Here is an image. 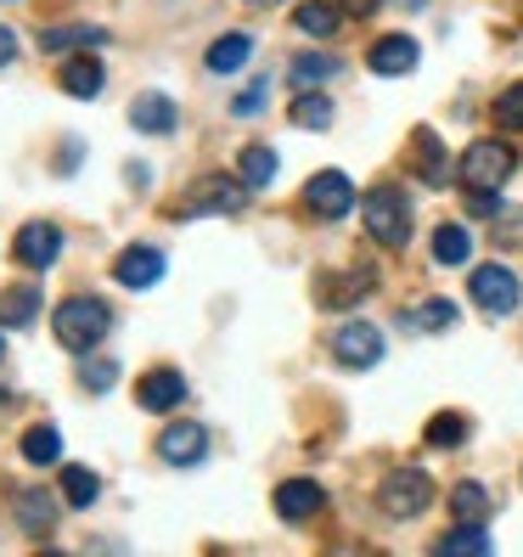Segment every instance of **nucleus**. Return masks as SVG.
<instances>
[{"label":"nucleus","instance_id":"nucleus-1","mask_svg":"<svg viewBox=\"0 0 523 557\" xmlns=\"http://www.w3.org/2000/svg\"><path fill=\"white\" fill-rule=\"evenodd\" d=\"M108 326H113V310H108L102 299H62L57 315H51L57 344H62V349H79V355L102 344Z\"/></svg>","mask_w":523,"mask_h":557},{"label":"nucleus","instance_id":"nucleus-2","mask_svg":"<svg viewBox=\"0 0 523 557\" xmlns=\"http://www.w3.org/2000/svg\"><path fill=\"white\" fill-rule=\"evenodd\" d=\"M248 181L237 175H203V181H191V191H186V203H180V220H203V214H242V203H248Z\"/></svg>","mask_w":523,"mask_h":557},{"label":"nucleus","instance_id":"nucleus-3","mask_svg":"<svg viewBox=\"0 0 523 557\" xmlns=\"http://www.w3.org/2000/svg\"><path fill=\"white\" fill-rule=\"evenodd\" d=\"M361 220H366L372 243H383V248H406V237H411V209H406V198H400L395 186H377V191H366Z\"/></svg>","mask_w":523,"mask_h":557},{"label":"nucleus","instance_id":"nucleus-4","mask_svg":"<svg viewBox=\"0 0 523 557\" xmlns=\"http://www.w3.org/2000/svg\"><path fill=\"white\" fill-rule=\"evenodd\" d=\"M512 147L507 141H473L468 152H462V170H456V175H462V186L468 191H501L507 186V175H512Z\"/></svg>","mask_w":523,"mask_h":557},{"label":"nucleus","instance_id":"nucleus-5","mask_svg":"<svg viewBox=\"0 0 523 557\" xmlns=\"http://www.w3.org/2000/svg\"><path fill=\"white\" fill-rule=\"evenodd\" d=\"M383 512L388 518H416V512H428V502H434V479L422 473V468H395L383 479Z\"/></svg>","mask_w":523,"mask_h":557},{"label":"nucleus","instance_id":"nucleus-6","mask_svg":"<svg viewBox=\"0 0 523 557\" xmlns=\"http://www.w3.org/2000/svg\"><path fill=\"white\" fill-rule=\"evenodd\" d=\"M468 287H473V305H478L484 315H512L518 299H523V287H518V276H512L507 265H478Z\"/></svg>","mask_w":523,"mask_h":557},{"label":"nucleus","instance_id":"nucleus-7","mask_svg":"<svg viewBox=\"0 0 523 557\" xmlns=\"http://www.w3.org/2000/svg\"><path fill=\"white\" fill-rule=\"evenodd\" d=\"M304 209L321 214V220H344V214L354 209V186H349V175H344V170H321V175H310V186H304Z\"/></svg>","mask_w":523,"mask_h":557},{"label":"nucleus","instance_id":"nucleus-8","mask_svg":"<svg viewBox=\"0 0 523 557\" xmlns=\"http://www.w3.org/2000/svg\"><path fill=\"white\" fill-rule=\"evenodd\" d=\"M333 355H338V367H377L383 360V333L377 326H366V321H349V326H338L333 333Z\"/></svg>","mask_w":523,"mask_h":557},{"label":"nucleus","instance_id":"nucleus-9","mask_svg":"<svg viewBox=\"0 0 523 557\" xmlns=\"http://www.w3.org/2000/svg\"><path fill=\"white\" fill-rule=\"evenodd\" d=\"M12 253H17V265L46 271V265H57V259H62V232H57L51 220H28L23 232H17V243H12Z\"/></svg>","mask_w":523,"mask_h":557},{"label":"nucleus","instance_id":"nucleus-10","mask_svg":"<svg viewBox=\"0 0 523 557\" xmlns=\"http://www.w3.org/2000/svg\"><path fill=\"white\" fill-rule=\"evenodd\" d=\"M203 450H209V434L198 429V422H170V429L158 434V456L170 468H191V462H203Z\"/></svg>","mask_w":523,"mask_h":557},{"label":"nucleus","instance_id":"nucleus-11","mask_svg":"<svg viewBox=\"0 0 523 557\" xmlns=\"http://www.w3.org/2000/svg\"><path fill=\"white\" fill-rule=\"evenodd\" d=\"M136 400H141V411H175V406L186 400V377H180L175 367H152V372L136 383Z\"/></svg>","mask_w":523,"mask_h":557},{"label":"nucleus","instance_id":"nucleus-12","mask_svg":"<svg viewBox=\"0 0 523 557\" xmlns=\"http://www.w3.org/2000/svg\"><path fill=\"white\" fill-rule=\"evenodd\" d=\"M326 507V490L315 484V479H287V484H276V512L287 518V523H304V518H315Z\"/></svg>","mask_w":523,"mask_h":557},{"label":"nucleus","instance_id":"nucleus-13","mask_svg":"<svg viewBox=\"0 0 523 557\" xmlns=\"http://www.w3.org/2000/svg\"><path fill=\"white\" fill-rule=\"evenodd\" d=\"M113 276H119V287H152V282L163 276V253L147 248V243L124 248V253L113 259Z\"/></svg>","mask_w":523,"mask_h":557},{"label":"nucleus","instance_id":"nucleus-14","mask_svg":"<svg viewBox=\"0 0 523 557\" xmlns=\"http://www.w3.org/2000/svg\"><path fill=\"white\" fill-rule=\"evenodd\" d=\"M129 124L147 129V136H170L175 129V102L163 90H141L136 102H129Z\"/></svg>","mask_w":523,"mask_h":557},{"label":"nucleus","instance_id":"nucleus-15","mask_svg":"<svg viewBox=\"0 0 523 557\" xmlns=\"http://www.w3.org/2000/svg\"><path fill=\"white\" fill-rule=\"evenodd\" d=\"M416 57H422V51H416L411 35H388V40L372 46L366 62H372V74H388V79H395V74H411V69H416Z\"/></svg>","mask_w":523,"mask_h":557},{"label":"nucleus","instance_id":"nucleus-16","mask_svg":"<svg viewBox=\"0 0 523 557\" xmlns=\"http://www.w3.org/2000/svg\"><path fill=\"white\" fill-rule=\"evenodd\" d=\"M57 79H62V90H69V96H85V102H90V96H102L108 69L85 51V57H69V62H62V74H57Z\"/></svg>","mask_w":523,"mask_h":557},{"label":"nucleus","instance_id":"nucleus-17","mask_svg":"<svg viewBox=\"0 0 523 557\" xmlns=\"http://www.w3.org/2000/svg\"><path fill=\"white\" fill-rule=\"evenodd\" d=\"M321 305L326 310H344V305H361L372 293V271H344V276H321Z\"/></svg>","mask_w":523,"mask_h":557},{"label":"nucleus","instance_id":"nucleus-18","mask_svg":"<svg viewBox=\"0 0 523 557\" xmlns=\"http://www.w3.org/2000/svg\"><path fill=\"white\" fill-rule=\"evenodd\" d=\"M35 315H40V287L17 282V287L0 293V326H28Z\"/></svg>","mask_w":523,"mask_h":557},{"label":"nucleus","instance_id":"nucleus-19","mask_svg":"<svg viewBox=\"0 0 523 557\" xmlns=\"http://www.w3.org/2000/svg\"><path fill=\"white\" fill-rule=\"evenodd\" d=\"M108 35L102 28H90V23H57V28H46L40 35V51H51V57H62V51H74V46H102Z\"/></svg>","mask_w":523,"mask_h":557},{"label":"nucleus","instance_id":"nucleus-20","mask_svg":"<svg viewBox=\"0 0 523 557\" xmlns=\"http://www.w3.org/2000/svg\"><path fill=\"white\" fill-rule=\"evenodd\" d=\"M411 163H416V175L422 181H428V186H439L450 170H445V147H439V136H434V129H416V136H411Z\"/></svg>","mask_w":523,"mask_h":557},{"label":"nucleus","instance_id":"nucleus-21","mask_svg":"<svg viewBox=\"0 0 523 557\" xmlns=\"http://www.w3.org/2000/svg\"><path fill=\"white\" fill-rule=\"evenodd\" d=\"M434 259L439 265H468L473 259V232L468 225H439L434 232Z\"/></svg>","mask_w":523,"mask_h":557},{"label":"nucleus","instance_id":"nucleus-22","mask_svg":"<svg viewBox=\"0 0 523 557\" xmlns=\"http://www.w3.org/2000/svg\"><path fill=\"white\" fill-rule=\"evenodd\" d=\"M439 552H445V557H462V552L484 557V552H489V535H484V523H468V518H456V530H450V535H439Z\"/></svg>","mask_w":523,"mask_h":557},{"label":"nucleus","instance_id":"nucleus-23","mask_svg":"<svg viewBox=\"0 0 523 557\" xmlns=\"http://www.w3.org/2000/svg\"><path fill=\"white\" fill-rule=\"evenodd\" d=\"M248 51H253L248 35H225V40H214V46H209V74H237L242 62H248Z\"/></svg>","mask_w":523,"mask_h":557},{"label":"nucleus","instance_id":"nucleus-24","mask_svg":"<svg viewBox=\"0 0 523 557\" xmlns=\"http://www.w3.org/2000/svg\"><path fill=\"white\" fill-rule=\"evenodd\" d=\"M17 512H23V530L28 535H40V530H51V523H57V502L46 496V490H23Z\"/></svg>","mask_w":523,"mask_h":557},{"label":"nucleus","instance_id":"nucleus-25","mask_svg":"<svg viewBox=\"0 0 523 557\" xmlns=\"http://www.w3.org/2000/svg\"><path fill=\"white\" fill-rule=\"evenodd\" d=\"M237 175H242L253 191H259V186H271V181H276V152H271V147H242Z\"/></svg>","mask_w":523,"mask_h":557},{"label":"nucleus","instance_id":"nucleus-26","mask_svg":"<svg viewBox=\"0 0 523 557\" xmlns=\"http://www.w3.org/2000/svg\"><path fill=\"white\" fill-rule=\"evenodd\" d=\"M338 0H304V7H299V28H304V35H315V40H326V35H333V28H338Z\"/></svg>","mask_w":523,"mask_h":557},{"label":"nucleus","instance_id":"nucleus-27","mask_svg":"<svg viewBox=\"0 0 523 557\" xmlns=\"http://www.w3.org/2000/svg\"><path fill=\"white\" fill-rule=\"evenodd\" d=\"M62 496H69V507H90L96 496H102V479H96L90 468H62Z\"/></svg>","mask_w":523,"mask_h":557},{"label":"nucleus","instance_id":"nucleus-28","mask_svg":"<svg viewBox=\"0 0 523 557\" xmlns=\"http://www.w3.org/2000/svg\"><path fill=\"white\" fill-rule=\"evenodd\" d=\"M23 456H28L35 468L57 462V456H62V434H57V429H46V422H40V429H28V434H23Z\"/></svg>","mask_w":523,"mask_h":557},{"label":"nucleus","instance_id":"nucleus-29","mask_svg":"<svg viewBox=\"0 0 523 557\" xmlns=\"http://www.w3.org/2000/svg\"><path fill=\"white\" fill-rule=\"evenodd\" d=\"M450 507H456V518H468V523H484L489 518V496H484V484H456L450 490Z\"/></svg>","mask_w":523,"mask_h":557},{"label":"nucleus","instance_id":"nucleus-30","mask_svg":"<svg viewBox=\"0 0 523 557\" xmlns=\"http://www.w3.org/2000/svg\"><path fill=\"white\" fill-rule=\"evenodd\" d=\"M338 74V62L333 57H321V51H304V57H292V85H321V79H333Z\"/></svg>","mask_w":523,"mask_h":557},{"label":"nucleus","instance_id":"nucleus-31","mask_svg":"<svg viewBox=\"0 0 523 557\" xmlns=\"http://www.w3.org/2000/svg\"><path fill=\"white\" fill-rule=\"evenodd\" d=\"M462 440H468V417H462V411H439V417L428 422V445L450 450V445H462Z\"/></svg>","mask_w":523,"mask_h":557},{"label":"nucleus","instance_id":"nucleus-32","mask_svg":"<svg viewBox=\"0 0 523 557\" xmlns=\"http://www.w3.org/2000/svg\"><path fill=\"white\" fill-rule=\"evenodd\" d=\"M292 124H299V129H326V124H333V102L304 90L299 102H292Z\"/></svg>","mask_w":523,"mask_h":557},{"label":"nucleus","instance_id":"nucleus-33","mask_svg":"<svg viewBox=\"0 0 523 557\" xmlns=\"http://www.w3.org/2000/svg\"><path fill=\"white\" fill-rule=\"evenodd\" d=\"M416 326H434V333H445V326H456V305L450 299H428V305H416L411 310Z\"/></svg>","mask_w":523,"mask_h":557},{"label":"nucleus","instance_id":"nucleus-34","mask_svg":"<svg viewBox=\"0 0 523 557\" xmlns=\"http://www.w3.org/2000/svg\"><path fill=\"white\" fill-rule=\"evenodd\" d=\"M496 124L501 129H523V85H507L496 96Z\"/></svg>","mask_w":523,"mask_h":557},{"label":"nucleus","instance_id":"nucleus-35","mask_svg":"<svg viewBox=\"0 0 523 557\" xmlns=\"http://www.w3.org/2000/svg\"><path fill=\"white\" fill-rule=\"evenodd\" d=\"M265 96H271V85H248L237 102H232V113L237 119H253V113H265Z\"/></svg>","mask_w":523,"mask_h":557},{"label":"nucleus","instance_id":"nucleus-36","mask_svg":"<svg viewBox=\"0 0 523 557\" xmlns=\"http://www.w3.org/2000/svg\"><path fill=\"white\" fill-rule=\"evenodd\" d=\"M113 377H119V367H113V360H96V367H85V388H96V395H102V388H113Z\"/></svg>","mask_w":523,"mask_h":557},{"label":"nucleus","instance_id":"nucleus-37","mask_svg":"<svg viewBox=\"0 0 523 557\" xmlns=\"http://www.w3.org/2000/svg\"><path fill=\"white\" fill-rule=\"evenodd\" d=\"M338 12H344V17H372L377 0H338Z\"/></svg>","mask_w":523,"mask_h":557},{"label":"nucleus","instance_id":"nucleus-38","mask_svg":"<svg viewBox=\"0 0 523 557\" xmlns=\"http://www.w3.org/2000/svg\"><path fill=\"white\" fill-rule=\"evenodd\" d=\"M12 57H17V40H12V28H0V69H7Z\"/></svg>","mask_w":523,"mask_h":557},{"label":"nucleus","instance_id":"nucleus-39","mask_svg":"<svg viewBox=\"0 0 523 557\" xmlns=\"http://www.w3.org/2000/svg\"><path fill=\"white\" fill-rule=\"evenodd\" d=\"M248 7H282V0H248Z\"/></svg>","mask_w":523,"mask_h":557},{"label":"nucleus","instance_id":"nucleus-40","mask_svg":"<svg viewBox=\"0 0 523 557\" xmlns=\"http://www.w3.org/2000/svg\"><path fill=\"white\" fill-rule=\"evenodd\" d=\"M411 7H422V0H411Z\"/></svg>","mask_w":523,"mask_h":557}]
</instances>
